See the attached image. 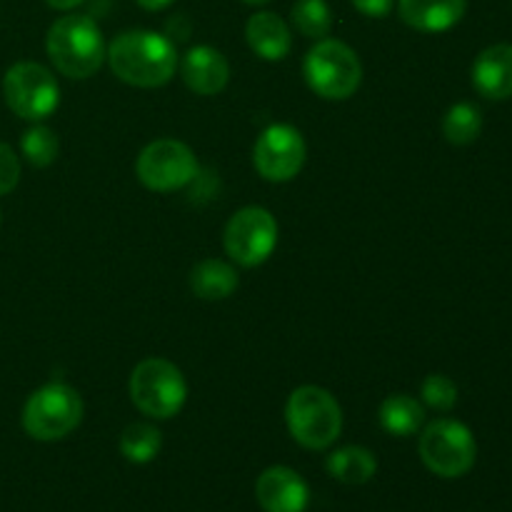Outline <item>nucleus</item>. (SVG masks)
Wrapping results in <instances>:
<instances>
[{
  "label": "nucleus",
  "instance_id": "obj_1",
  "mask_svg": "<svg viewBox=\"0 0 512 512\" xmlns=\"http://www.w3.org/2000/svg\"><path fill=\"white\" fill-rule=\"evenodd\" d=\"M110 70L135 88H160L178 70V48L173 40L155 30H125L115 35L105 53Z\"/></svg>",
  "mask_w": 512,
  "mask_h": 512
},
{
  "label": "nucleus",
  "instance_id": "obj_2",
  "mask_svg": "<svg viewBox=\"0 0 512 512\" xmlns=\"http://www.w3.org/2000/svg\"><path fill=\"white\" fill-rule=\"evenodd\" d=\"M45 53L60 75L85 80L103 68L108 45L103 30L90 15L70 13L50 25L45 35Z\"/></svg>",
  "mask_w": 512,
  "mask_h": 512
},
{
  "label": "nucleus",
  "instance_id": "obj_3",
  "mask_svg": "<svg viewBox=\"0 0 512 512\" xmlns=\"http://www.w3.org/2000/svg\"><path fill=\"white\" fill-rule=\"evenodd\" d=\"M285 425L305 450H328L343 433V410L325 388L300 385L285 403Z\"/></svg>",
  "mask_w": 512,
  "mask_h": 512
},
{
  "label": "nucleus",
  "instance_id": "obj_4",
  "mask_svg": "<svg viewBox=\"0 0 512 512\" xmlns=\"http://www.w3.org/2000/svg\"><path fill=\"white\" fill-rule=\"evenodd\" d=\"M303 75L308 88L323 100H348L363 83V63L348 43L323 38L305 55Z\"/></svg>",
  "mask_w": 512,
  "mask_h": 512
},
{
  "label": "nucleus",
  "instance_id": "obj_5",
  "mask_svg": "<svg viewBox=\"0 0 512 512\" xmlns=\"http://www.w3.org/2000/svg\"><path fill=\"white\" fill-rule=\"evenodd\" d=\"M128 393L145 418L170 420L183 410L188 383L178 365L170 360L145 358L130 373Z\"/></svg>",
  "mask_w": 512,
  "mask_h": 512
},
{
  "label": "nucleus",
  "instance_id": "obj_6",
  "mask_svg": "<svg viewBox=\"0 0 512 512\" xmlns=\"http://www.w3.org/2000/svg\"><path fill=\"white\" fill-rule=\"evenodd\" d=\"M83 413L85 405L78 390L65 383H48L25 400L20 423L33 440L55 443L83 423Z\"/></svg>",
  "mask_w": 512,
  "mask_h": 512
},
{
  "label": "nucleus",
  "instance_id": "obj_7",
  "mask_svg": "<svg viewBox=\"0 0 512 512\" xmlns=\"http://www.w3.org/2000/svg\"><path fill=\"white\" fill-rule=\"evenodd\" d=\"M420 460L438 478H463L478 458V443L468 425L460 420L440 418L425 425L420 433Z\"/></svg>",
  "mask_w": 512,
  "mask_h": 512
},
{
  "label": "nucleus",
  "instance_id": "obj_8",
  "mask_svg": "<svg viewBox=\"0 0 512 512\" xmlns=\"http://www.w3.org/2000/svg\"><path fill=\"white\" fill-rule=\"evenodd\" d=\"M3 95L8 108L30 123L50 118L60 105V85L53 70L33 60L10 65L3 78Z\"/></svg>",
  "mask_w": 512,
  "mask_h": 512
},
{
  "label": "nucleus",
  "instance_id": "obj_9",
  "mask_svg": "<svg viewBox=\"0 0 512 512\" xmlns=\"http://www.w3.org/2000/svg\"><path fill=\"white\" fill-rule=\"evenodd\" d=\"M200 173L193 148L183 140L158 138L140 150L135 175L153 193H173L193 183Z\"/></svg>",
  "mask_w": 512,
  "mask_h": 512
},
{
  "label": "nucleus",
  "instance_id": "obj_10",
  "mask_svg": "<svg viewBox=\"0 0 512 512\" xmlns=\"http://www.w3.org/2000/svg\"><path fill=\"white\" fill-rule=\"evenodd\" d=\"M278 245V220L268 208L248 205L228 220L223 230V248L240 268L263 265Z\"/></svg>",
  "mask_w": 512,
  "mask_h": 512
},
{
  "label": "nucleus",
  "instance_id": "obj_11",
  "mask_svg": "<svg viewBox=\"0 0 512 512\" xmlns=\"http://www.w3.org/2000/svg\"><path fill=\"white\" fill-rule=\"evenodd\" d=\"M308 145L303 133L288 123L268 125L253 145V165L268 183H288L303 170Z\"/></svg>",
  "mask_w": 512,
  "mask_h": 512
},
{
  "label": "nucleus",
  "instance_id": "obj_12",
  "mask_svg": "<svg viewBox=\"0 0 512 512\" xmlns=\"http://www.w3.org/2000/svg\"><path fill=\"white\" fill-rule=\"evenodd\" d=\"M255 498L265 512H305L310 503V488L303 475L293 468L273 465L260 473Z\"/></svg>",
  "mask_w": 512,
  "mask_h": 512
},
{
  "label": "nucleus",
  "instance_id": "obj_13",
  "mask_svg": "<svg viewBox=\"0 0 512 512\" xmlns=\"http://www.w3.org/2000/svg\"><path fill=\"white\" fill-rule=\"evenodd\" d=\"M180 78L195 95H218L230 83V63L213 45H195L178 63Z\"/></svg>",
  "mask_w": 512,
  "mask_h": 512
},
{
  "label": "nucleus",
  "instance_id": "obj_14",
  "mask_svg": "<svg viewBox=\"0 0 512 512\" xmlns=\"http://www.w3.org/2000/svg\"><path fill=\"white\" fill-rule=\"evenodd\" d=\"M245 40L258 58L270 60V63L285 60L293 50V30L278 13H270V10L250 15L245 23Z\"/></svg>",
  "mask_w": 512,
  "mask_h": 512
},
{
  "label": "nucleus",
  "instance_id": "obj_15",
  "mask_svg": "<svg viewBox=\"0 0 512 512\" xmlns=\"http://www.w3.org/2000/svg\"><path fill=\"white\" fill-rule=\"evenodd\" d=\"M473 85L483 98H512V45L498 43L485 48L473 65Z\"/></svg>",
  "mask_w": 512,
  "mask_h": 512
},
{
  "label": "nucleus",
  "instance_id": "obj_16",
  "mask_svg": "<svg viewBox=\"0 0 512 512\" xmlns=\"http://www.w3.org/2000/svg\"><path fill=\"white\" fill-rule=\"evenodd\" d=\"M468 10V0H398L405 25L420 33H443L458 25Z\"/></svg>",
  "mask_w": 512,
  "mask_h": 512
},
{
  "label": "nucleus",
  "instance_id": "obj_17",
  "mask_svg": "<svg viewBox=\"0 0 512 512\" xmlns=\"http://www.w3.org/2000/svg\"><path fill=\"white\" fill-rule=\"evenodd\" d=\"M240 278L230 263L220 258H205L190 273V290L200 300H225L238 290Z\"/></svg>",
  "mask_w": 512,
  "mask_h": 512
},
{
  "label": "nucleus",
  "instance_id": "obj_18",
  "mask_svg": "<svg viewBox=\"0 0 512 512\" xmlns=\"http://www.w3.org/2000/svg\"><path fill=\"white\" fill-rule=\"evenodd\" d=\"M378 420L383 430L395 438H410L420 433L425 423V405L408 393H395L380 403Z\"/></svg>",
  "mask_w": 512,
  "mask_h": 512
},
{
  "label": "nucleus",
  "instance_id": "obj_19",
  "mask_svg": "<svg viewBox=\"0 0 512 512\" xmlns=\"http://www.w3.org/2000/svg\"><path fill=\"white\" fill-rule=\"evenodd\" d=\"M330 478L343 485H365L378 473V458L363 445H345L325 460Z\"/></svg>",
  "mask_w": 512,
  "mask_h": 512
},
{
  "label": "nucleus",
  "instance_id": "obj_20",
  "mask_svg": "<svg viewBox=\"0 0 512 512\" xmlns=\"http://www.w3.org/2000/svg\"><path fill=\"white\" fill-rule=\"evenodd\" d=\"M118 445L128 463L145 465L158 458L160 448H163V433L150 423H130L120 433Z\"/></svg>",
  "mask_w": 512,
  "mask_h": 512
},
{
  "label": "nucleus",
  "instance_id": "obj_21",
  "mask_svg": "<svg viewBox=\"0 0 512 512\" xmlns=\"http://www.w3.org/2000/svg\"><path fill=\"white\" fill-rule=\"evenodd\" d=\"M290 23L305 38L323 40L333 28V13L325 0H295L293 10H290Z\"/></svg>",
  "mask_w": 512,
  "mask_h": 512
},
{
  "label": "nucleus",
  "instance_id": "obj_22",
  "mask_svg": "<svg viewBox=\"0 0 512 512\" xmlns=\"http://www.w3.org/2000/svg\"><path fill=\"white\" fill-rule=\"evenodd\" d=\"M483 130V115L473 103H455L443 118V135L453 145H470Z\"/></svg>",
  "mask_w": 512,
  "mask_h": 512
},
{
  "label": "nucleus",
  "instance_id": "obj_23",
  "mask_svg": "<svg viewBox=\"0 0 512 512\" xmlns=\"http://www.w3.org/2000/svg\"><path fill=\"white\" fill-rule=\"evenodd\" d=\"M20 153L23 158L28 160L33 168H48L58 160L60 153V143H58V135L43 123H35L33 128H28L20 138Z\"/></svg>",
  "mask_w": 512,
  "mask_h": 512
},
{
  "label": "nucleus",
  "instance_id": "obj_24",
  "mask_svg": "<svg viewBox=\"0 0 512 512\" xmlns=\"http://www.w3.org/2000/svg\"><path fill=\"white\" fill-rule=\"evenodd\" d=\"M420 398H423V405H428V408L448 413V410H453L455 403H458V385H455L448 375L433 373L423 380Z\"/></svg>",
  "mask_w": 512,
  "mask_h": 512
},
{
  "label": "nucleus",
  "instance_id": "obj_25",
  "mask_svg": "<svg viewBox=\"0 0 512 512\" xmlns=\"http://www.w3.org/2000/svg\"><path fill=\"white\" fill-rule=\"evenodd\" d=\"M20 183V158L8 143H0V198Z\"/></svg>",
  "mask_w": 512,
  "mask_h": 512
},
{
  "label": "nucleus",
  "instance_id": "obj_26",
  "mask_svg": "<svg viewBox=\"0 0 512 512\" xmlns=\"http://www.w3.org/2000/svg\"><path fill=\"white\" fill-rule=\"evenodd\" d=\"M353 5L368 18H385L395 8V0H353Z\"/></svg>",
  "mask_w": 512,
  "mask_h": 512
},
{
  "label": "nucleus",
  "instance_id": "obj_27",
  "mask_svg": "<svg viewBox=\"0 0 512 512\" xmlns=\"http://www.w3.org/2000/svg\"><path fill=\"white\" fill-rule=\"evenodd\" d=\"M135 3H138L143 10H150V13H155V10H165L168 5H173L175 0H135Z\"/></svg>",
  "mask_w": 512,
  "mask_h": 512
},
{
  "label": "nucleus",
  "instance_id": "obj_28",
  "mask_svg": "<svg viewBox=\"0 0 512 512\" xmlns=\"http://www.w3.org/2000/svg\"><path fill=\"white\" fill-rule=\"evenodd\" d=\"M45 3H48L53 10H63V13H68V10H75L78 5H83V0H45Z\"/></svg>",
  "mask_w": 512,
  "mask_h": 512
},
{
  "label": "nucleus",
  "instance_id": "obj_29",
  "mask_svg": "<svg viewBox=\"0 0 512 512\" xmlns=\"http://www.w3.org/2000/svg\"><path fill=\"white\" fill-rule=\"evenodd\" d=\"M245 5H268L270 0H243Z\"/></svg>",
  "mask_w": 512,
  "mask_h": 512
},
{
  "label": "nucleus",
  "instance_id": "obj_30",
  "mask_svg": "<svg viewBox=\"0 0 512 512\" xmlns=\"http://www.w3.org/2000/svg\"><path fill=\"white\" fill-rule=\"evenodd\" d=\"M0 223H3V218H0Z\"/></svg>",
  "mask_w": 512,
  "mask_h": 512
}]
</instances>
